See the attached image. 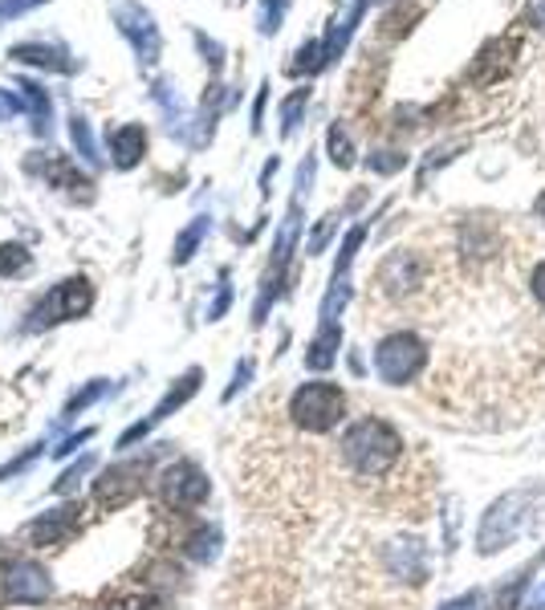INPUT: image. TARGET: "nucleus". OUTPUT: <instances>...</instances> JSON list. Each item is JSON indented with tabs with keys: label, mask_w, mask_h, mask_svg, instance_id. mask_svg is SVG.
Masks as SVG:
<instances>
[{
	"label": "nucleus",
	"mask_w": 545,
	"mask_h": 610,
	"mask_svg": "<svg viewBox=\"0 0 545 610\" xmlns=\"http://www.w3.org/2000/svg\"><path fill=\"white\" fill-rule=\"evenodd\" d=\"M343 472L363 489H387V493H412V484L399 481L407 472V444L392 423L379 415H363L338 440Z\"/></svg>",
	"instance_id": "f257e3e1"
},
{
	"label": "nucleus",
	"mask_w": 545,
	"mask_h": 610,
	"mask_svg": "<svg viewBox=\"0 0 545 610\" xmlns=\"http://www.w3.org/2000/svg\"><path fill=\"white\" fill-rule=\"evenodd\" d=\"M285 415H289V423H294L297 432L326 435L346 420V395L334 383H306V387H297L289 395Z\"/></svg>",
	"instance_id": "f03ea898"
},
{
	"label": "nucleus",
	"mask_w": 545,
	"mask_h": 610,
	"mask_svg": "<svg viewBox=\"0 0 545 610\" xmlns=\"http://www.w3.org/2000/svg\"><path fill=\"white\" fill-rule=\"evenodd\" d=\"M427 363V346L424 338H415L412 329H399V334H387L375 351V371H379L383 383L392 387H407Z\"/></svg>",
	"instance_id": "7ed1b4c3"
},
{
	"label": "nucleus",
	"mask_w": 545,
	"mask_h": 610,
	"mask_svg": "<svg viewBox=\"0 0 545 610\" xmlns=\"http://www.w3.org/2000/svg\"><path fill=\"white\" fill-rule=\"evenodd\" d=\"M159 489H164V501L176 509H200L208 496H212V481L204 476L200 464L191 460H179L159 476Z\"/></svg>",
	"instance_id": "20e7f679"
},
{
	"label": "nucleus",
	"mask_w": 545,
	"mask_h": 610,
	"mask_svg": "<svg viewBox=\"0 0 545 610\" xmlns=\"http://www.w3.org/2000/svg\"><path fill=\"white\" fill-rule=\"evenodd\" d=\"M142 481H147V464L135 460V464H115L95 481V505L102 513H115V509L131 505L135 496L142 493Z\"/></svg>",
	"instance_id": "39448f33"
},
{
	"label": "nucleus",
	"mask_w": 545,
	"mask_h": 610,
	"mask_svg": "<svg viewBox=\"0 0 545 610\" xmlns=\"http://www.w3.org/2000/svg\"><path fill=\"white\" fill-rule=\"evenodd\" d=\"M82 529V509L66 505V509H49L37 521L24 525V541L37 545V550H58V545H70L73 533Z\"/></svg>",
	"instance_id": "423d86ee"
},
{
	"label": "nucleus",
	"mask_w": 545,
	"mask_h": 610,
	"mask_svg": "<svg viewBox=\"0 0 545 610\" xmlns=\"http://www.w3.org/2000/svg\"><path fill=\"white\" fill-rule=\"evenodd\" d=\"M90 305H95V289H90V282H86V277H70V282L53 285V294L37 305L33 317H37V326H41V322L53 326V322H66V317L86 314Z\"/></svg>",
	"instance_id": "0eeeda50"
},
{
	"label": "nucleus",
	"mask_w": 545,
	"mask_h": 610,
	"mask_svg": "<svg viewBox=\"0 0 545 610\" xmlns=\"http://www.w3.org/2000/svg\"><path fill=\"white\" fill-rule=\"evenodd\" d=\"M0 590L9 602H46L49 599V574L37 562L21 558V562H9L0 570Z\"/></svg>",
	"instance_id": "6e6552de"
},
{
	"label": "nucleus",
	"mask_w": 545,
	"mask_h": 610,
	"mask_svg": "<svg viewBox=\"0 0 545 610\" xmlns=\"http://www.w3.org/2000/svg\"><path fill=\"white\" fill-rule=\"evenodd\" d=\"M196 391H200V371H188V375L179 378L176 387L167 391L164 400L155 403V411H151V415H147V420H139V423H135V427H127V432H122L119 447H131L135 440H142V435L151 432V427H159V423H164L167 415H171V411H179V407H184V403H188L191 395H196Z\"/></svg>",
	"instance_id": "1a4fd4ad"
},
{
	"label": "nucleus",
	"mask_w": 545,
	"mask_h": 610,
	"mask_svg": "<svg viewBox=\"0 0 545 610\" xmlns=\"http://www.w3.org/2000/svg\"><path fill=\"white\" fill-rule=\"evenodd\" d=\"M513 53H517V37H497V41H488L473 66V82L488 86V82H497V78H505V73L513 70Z\"/></svg>",
	"instance_id": "9d476101"
},
{
	"label": "nucleus",
	"mask_w": 545,
	"mask_h": 610,
	"mask_svg": "<svg viewBox=\"0 0 545 610\" xmlns=\"http://www.w3.org/2000/svg\"><path fill=\"white\" fill-rule=\"evenodd\" d=\"M110 147H115V164L131 167L139 164L142 147H147V135H142V127H122L110 135Z\"/></svg>",
	"instance_id": "9b49d317"
},
{
	"label": "nucleus",
	"mask_w": 545,
	"mask_h": 610,
	"mask_svg": "<svg viewBox=\"0 0 545 610\" xmlns=\"http://www.w3.org/2000/svg\"><path fill=\"white\" fill-rule=\"evenodd\" d=\"M179 545H184V553H188L191 562H212L216 545H220V529L216 525H196L188 538L179 541Z\"/></svg>",
	"instance_id": "f8f14e48"
},
{
	"label": "nucleus",
	"mask_w": 545,
	"mask_h": 610,
	"mask_svg": "<svg viewBox=\"0 0 545 610\" xmlns=\"http://www.w3.org/2000/svg\"><path fill=\"white\" fill-rule=\"evenodd\" d=\"M204 233H208V220H204V216L196 224H191L188 233H179V240H176V260H179V265H184V260H188L191 253H196V245H200Z\"/></svg>",
	"instance_id": "ddd939ff"
},
{
	"label": "nucleus",
	"mask_w": 545,
	"mask_h": 610,
	"mask_svg": "<svg viewBox=\"0 0 545 610\" xmlns=\"http://www.w3.org/2000/svg\"><path fill=\"white\" fill-rule=\"evenodd\" d=\"M29 269V253L21 245H4L0 248V277H9V273H24Z\"/></svg>",
	"instance_id": "4468645a"
},
{
	"label": "nucleus",
	"mask_w": 545,
	"mask_h": 610,
	"mask_svg": "<svg viewBox=\"0 0 545 610\" xmlns=\"http://www.w3.org/2000/svg\"><path fill=\"white\" fill-rule=\"evenodd\" d=\"M330 155L338 167H350L355 164V147H350V139H346L343 127H330Z\"/></svg>",
	"instance_id": "2eb2a0df"
},
{
	"label": "nucleus",
	"mask_w": 545,
	"mask_h": 610,
	"mask_svg": "<svg viewBox=\"0 0 545 610\" xmlns=\"http://www.w3.org/2000/svg\"><path fill=\"white\" fill-rule=\"evenodd\" d=\"M107 610H159V599L142 594V590H131V594H119Z\"/></svg>",
	"instance_id": "dca6fc26"
},
{
	"label": "nucleus",
	"mask_w": 545,
	"mask_h": 610,
	"mask_svg": "<svg viewBox=\"0 0 545 610\" xmlns=\"http://www.w3.org/2000/svg\"><path fill=\"white\" fill-rule=\"evenodd\" d=\"M102 391H107V378H95V383H90V387H86L82 395H73L70 407H66V415H78L82 407H90V403H95L98 395H102Z\"/></svg>",
	"instance_id": "f3484780"
},
{
	"label": "nucleus",
	"mask_w": 545,
	"mask_h": 610,
	"mask_svg": "<svg viewBox=\"0 0 545 610\" xmlns=\"http://www.w3.org/2000/svg\"><path fill=\"white\" fill-rule=\"evenodd\" d=\"M306 98H309V90H297L294 98H289V102H285V135H289V130L297 127V115H301V106H306Z\"/></svg>",
	"instance_id": "a211bd4d"
},
{
	"label": "nucleus",
	"mask_w": 545,
	"mask_h": 610,
	"mask_svg": "<svg viewBox=\"0 0 545 610\" xmlns=\"http://www.w3.org/2000/svg\"><path fill=\"white\" fill-rule=\"evenodd\" d=\"M285 12V0H265V17H261V33H277V17Z\"/></svg>",
	"instance_id": "6ab92c4d"
},
{
	"label": "nucleus",
	"mask_w": 545,
	"mask_h": 610,
	"mask_svg": "<svg viewBox=\"0 0 545 610\" xmlns=\"http://www.w3.org/2000/svg\"><path fill=\"white\" fill-rule=\"evenodd\" d=\"M529 289H534V297H537V305L545 309V260L537 265L534 273H529Z\"/></svg>",
	"instance_id": "aec40b11"
},
{
	"label": "nucleus",
	"mask_w": 545,
	"mask_h": 610,
	"mask_svg": "<svg viewBox=\"0 0 545 610\" xmlns=\"http://www.w3.org/2000/svg\"><path fill=\"white\" fill-rule=\"evenodd\" d=\"M90 435H95V432H90V427H86V432H78V435H70V440H66V444H61V447H53V456H70L73 447H78V444H86V440H90Z\"/></svg>",
	"instance_id": "412c9836"
},
{
	"label": "nucleus",
	"mask_w": 545,
	"mask_h": 610,
	"mask_svg": "<svg viewBox=\"0 0 545 610\" xmlns=\"http://www.w3.org/2000/svg\"><path fill=\"white\" fill-rule=\"evenodd\" d=\"M86 469H90V456L78 460V469H70V472H66V476H61V481H58V493H66V489H70V484L78 481V476H82Z\"/></svg>",
	"instance_id": "4be33fe9"
},
{
	"label": "nucleus",
	"mask_w": 545,
	"mask_h": 610,
	"mask_svg": "<svg viewBox=\"0 0 545 610\" xmlns=\"http://www.w3.org/2000/svg\"><path fill=\"white\" fill-rule=\"evenodd\" d=\"M448 610H480V599L476 594H468V599H460V602H452Z\"/></svg>",
	"instance_id": "5701e85b"
},
{
	"label": "nucleus",
	"mask_w": 545,
	"mask_h": 610,
	"mask_svg": "<svg viewBox=\"0 0 545 610\" xmlns=\"http://www.w3.org/2000/svg\"><path fill=\"white\" fill-rule=\"evenodd\" d=\"M537 211H545V196H542V200H537Z\"/></svg>",
	"instance_id": "b1692460"
}]
</instances>
